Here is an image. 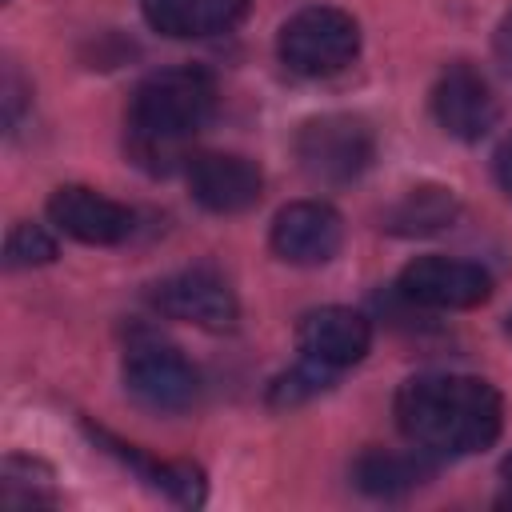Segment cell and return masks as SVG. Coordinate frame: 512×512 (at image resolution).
Instances as JSON below:
<instances>
[{
    "label": "cell",
    "instance_id": "4fadbf2b",
    "mask_svg": "<svg viewBox=\"0 0 512 512\" xmlns=\"http://www.w3.org/2000/svg\"><path fill=\"white\" fill-rule=\"evenodd\" d=\"M140 12L148 28L172 40H196L228 32L244 20L248 0H140Z\"/></svg>",
    "mask_w": 512,
    "mask_h": 512
},
{
    "label": "cell",
    "instance_id": "52a82bcc",
    "mask_svg": "<svg viewBox=\"0 0 512 512\" xmlns=\"http://www.w3.org/2000/svg\"><path fill=\"white\" fill-rule=\"evenodd\" d=\"M432 116L452 140L472 144V140H484L496 128L500 104H496L492 84L484 80V72L456 60L432 84Z\"/></svg>",
    "mask_w": 512,
    "mask_h": 512
},
{
    "label": "cell",
    "instance_id": "8992f818",
    "mask_svg": "<svg viewBox=\"0 0 512 512\" xmlns=\"http://www.w3.org/2000/svg\"><path fill=\"white\" fill-rule=\"evenodd\" d=\"M124 388L152 412H184L200 396V372L168 344H136L124 356Z\"/></svg>",
    "mask_w": 512,
    "mask_h": 512
},
{
    "label": "cell",
    "instance_id": "ba28073f",
    "mask_svg": "<svg viewBox=\"0 0 512 512\" xmlns=\"http://www.w3.org/2000/svg\"><path fill=\"white\" fill-rule=\"evenodd\" d=\"M152 304L184 324L208 328V332H228L236 324V296L228 288V280L212 268H180L172 276H164L152 288Z\"/></svg>",
    "mask_w": 512,
    "mask_h": 512
},
{
    "label": "cell",
    "instance_id": "ac0fdd59",
    "mask_svg": "<svg viewBox=\"0 0 512 512\" xmlns=\"http://www.w3.org/2000/svg\"><path fill=\"white\" fill-rule=\"evenodd\" d=\"M56 260V240L48 228L40 224H12L8 240H4V264L8 268H40Z\"/></svg>",
    "mask_w": 512,
    "mask_h": 512
},
{
    "label": "cell",
    "instance_id": "30bf717a",
    "mask_svg": "<svg viewBox=\"0 0 512 512\" xmlns=\"http://www.w3.org/2000/svg\"><path fill=\"white\" fill-rule=\"evenodd\" d=\"M48 220L64 236H72L80 244H100V248L128 240L132 228H136V216H132L128 204H120V200H112V196H104L88 184L56 188L48 196Z\"/></svg>",
    "mask_w": 512,
    "mask_h": 512
},
{
    "label": "cell",
    "instance_id": "44dd1931",
    "mask_svg": "<svg viewBox=\"0 0 512 512\" xmlns=\"http://www.w3.org/2000/svg\"><path fill=\"white\" fill-rule=\"evenodd\" d=\"M500 480H504V496H500V504L512 508V452H508L504 464H500Z\"/></svg>",
    "mask_w": 512,
    "mask_h": 512
},
{
    "label": "cell",
    "instance_id": "9c48e42d",
    "mask_svg": "<svg viewBox=\"0 0 512 512\" xmlns=\"http://www.w3.org/2000/svg\"><path fill=\"white\" fill-rule=\"evenodd\" d=\"M268 240H272V252L284 264L316 268V264H328L340 252L344 224H340V212L324 200H292L276 212Z\"/></svg>",
    "mask_w": 512,
    "mask_h": 512
},
{
    "label": "cell",
    "instance_id": "2e32d148",
    "mask_svg": "<svg viewBox=\"0 0 512 512\" xmlns=\"http://www.w3.org/2000/svg\"><path fill=\"white\" fill-rule=\"evenodd\" d=\"M0 500L8 508H40V504H56V488L44 464L24 460V456H8L4 472H0Z\"/></svg>",
    "mask_w": 512,
    "mask_h": 512
},
{
    "label": "cell",
    "instance_id": "7c38bea8",
    "mask_svg": "<svg viewBox=\"0 0 512 512\" xmlns=\"http://www.w3.org/2000/svg\"><path fill=\"white\" fill-rule=\"evenodd\" d=\"M296 344H300V352H304L308 360H316V364L348 368V364H360V360L368 356L372 324H368L356 308L324 304V308H312V312L300 316Z\"/></svg>",
    "mask_w": 512,
    "mask_h": 512
},
{
    "label": "cell",
    "instance_id": "5bb4252c",
    "mask_svg": "<svg viewBox=\"0 0 512 512\" xmlns=\"http://www.w3.org/2000/svg\"><path fill=\"white\" fill-rule=\"evenodd\" d=\"M428 464H424V452H388V448H368L356 456L352 464V484L364 492V496H376V500H396V496H408L416 492L424 480H428Z\"/></svg>",
    "mask_w": 512,
    "mask_h": 512
},
{
    "label": "cell",
    "instance_id": "ffe728a7",
    "mask_svg": "<svg viewBox=\"0 0 512 512\" xmlns=\"http://www.w3.org/2000/svg\"><path fill=\"white\" fill-rule=\"evenodd\" d=\"M496 56H500V64L512 72V12H504V20L496 24Z\"/></svg>",
    "mask_w": 512,
    "mask_h": 512
},
{
    "label": "cell",
    "instance_id": "277c9868",
    "mask_svg": "<svg viewBox=\"0 0 512 512\" xmlns=\"http://www.w3.org/2000/svg\"><path fill=\"white\" fill-rule=\"evenodd\" d=\"M292 152L304 176L320 184H348L372 164V132L360 116L328 112L300 124Z\"/></svg>",
    "mask_w": 512,
    "mask_h": 512
},
{
    "label": "cell",
    "instance_id": "d6986e66",
    "mask_svg": "<svg viewBox=\"0 0 512 512\" xmlns=\"http://www.w3.org/2000/svg\"><path fill=\"white\" fill-rule=\"evenodd\" d=\"M492 172H496L500 192L512 200V136L500 140V148H496V156H492Z\"/></svg>",
    "mask_w": 512,
    "mask_h": 512
},
{
    "label": "cell",
    "instance_id": "8fae6325",
    "mask_svg": "<svg viewBox=\"0 0 512 512\" xmlns=\"http://www.w3.org/2000/svg\"><path fill=\"white\" fill-rule=\"evenodd\" d=\"M188 192L208 212H248L252 204H260L264 172L240 152H200L188 164Z\"/></svg>",
    "mask_w": 512,
    "mask_h": 512
},
{
    "label": "cell",
    "instance_id": "5b68a950",
    "mask_svg": "<svg viewBox=\"0 0 512 512\" xmlns=\"http://www.w3.org/2000/svg\"><path fill=\"white\" fill-rule=\"evenodd\" d=\"M396 288L408 304L436 308V312H460V308H476L492 296V276L472 260L416 256L412 264L400 268Z\"/></svg>",
    "mask_w": 512,
    "mask_h": 512
},
{
    "label": "cell",
    "instance_id": "9a60e30c",
    "mask_svg": "<svg viewBox=\"0 0 512 512\" xmlns=\"http://www.w3.org/2000/svg\"><path fill=\"white\" fill-rule=\"evenodd\" d=\"M460 204L452 196V188H440V184H420V188H408L388 212H384V232L392 236H432V232H444L452 220H456Z\"/></svg>",
    "mask_w": 512,
    "mask_h": 512
},
{
    "label": "cell",
    "instance_id": "6da1fadb",
    "mask_svg": "<svg viewBox=\"0 0 512 512\" xmlns=\"http://www.w3.org/2000/svg\"><path fill=\"white\" fill-rule=\"evenodd\" d=\"M396 428L416 452L460 460L496 444L504 428V404L500 392L480 376L424 372L400 384Z\"/></svg>",
    "mask_w": 512,
    "mask_h": 512
},
{
    "label": "cell",
    "instance_id": "e0dca14e",
    "mask_svg": "<svg viewBox=\"0 0 512 512\" xmlns=\"http://www.w3.org/2000/svg\"><path fill=\"white\" fill-rule=\"evenodd\" d=\"M332 372L336 368H328V364H316V360H300L292 372H284L280 380H272V392H268V400L276 404V408H292V404H304V400H312V396H320L328 384H332Z\"/></svg>",
    "mask_w": 512,
    "mask_h": 512
},
{
    "label": "cell",
    "instance_id": "3957f363",
    "mask_svg": "<svg viewBox=\"0 0 512 512\" xmlns=\"http://www.w3.org/2000/svg\"><path fill=\"white\" fill-rule=\"evenodd\" d=\"M276 52H280V64L296 76H308V80L336 76L360 52V24L344 8H328V4L300 8L296 16L284 20L276 36Z\"/></svg>",
    "mask_w": 512,
    "mask_h": 512
},
{
    "label": "cell",
    "instance_id": "7a4b0ae2",
    "mask_svg": "<svg viewBox=\"0 0 512 512\" xmlns=\"http://www.w3.org/2000/svg\"><path fill=\"white\" fill-rule=\"evenodd\" d=\"M216 84L200 68L148 72L128 100V136L140 160H172L212 116Z\"/></svg>",
    "mask_w": 512,
    "mask_h": 512
},
{
    "label": "cell",
    "instance_id": "7402d4cb",
    "mask_svg": "<svg viewBox=\"0 0 512 512\" xmlns=\"http://www.w3.org/2000/svg\"><path fill=\"white\" fill-rule=\"evenodd\" d=\"M508 332H512V316H508Z\"/></svg>",
    "mask_w": 512,
    "mask_h": 512
}]
</instances>
